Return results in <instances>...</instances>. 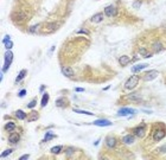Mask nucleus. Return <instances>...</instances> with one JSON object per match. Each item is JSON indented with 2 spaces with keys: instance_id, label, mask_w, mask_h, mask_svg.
Here are the masks:
<instances>
[{
  "instance_id": "obj_1",
  "label": "nucleus",
  "mask_w": 166,
  "mask_h": 160,
  "mask_svg": "<svg viewBox=\"0 0 166 160\" xmlns=\"http://www.w3.org/2000/svg\"><path fill=\"white\" fill-rule=\"evenodd\" d=\"M139 81H140V77L138 76V75H133V76H130L129 78L126 81L125 89H126V90H132V89H134L135 87L138 86Z\"/></svg>"
},
{
  "instance_id": "obj_2",
  "label": "nucleus",
  "mask_w": 166,
  "mask_h": 160,
  "mask_svg": "<svg viewBox=\"0 0 166 160\" xmlns=\"http://www.w3.org/2000/svg\"><path fill=\"white\" fill-rule=\"evenodd\" d=\"M4 59H5V63H4V67H2V72H6L8 70L9 65H11L12 61H13V53H12V51L8 50L7 52H5Z\"/></svg>"
},
{
  "instance_id": "obj_3",
  "label": "nucleus",
  "mask_w": 166,
  "mask_h": 160,
  "mask_svg": "<svg viewBox=\"0 0 166 160\" xmlns=\"http://www.w3.org/2000/svg\"><path fill=\"white\" fill-rule=\"evenodd\" d=\"M159 75V72L157 71V70H148L147 72H145L144 75H142V79L144 81H152V79L157 78V76Z\"/></svg>"
},
{
  "instance_id": "obj_4",
  "label": "nucleus",
  "mask_w": 166,
  "mask_h": 160,
  "mask_svg": "<svg viewBox=\"0 0 166 160\" xmlns=\"http://www.w3.org/2000/svg\"><path fill=\"white\" fill-rule=\"evenodd\" d=\"M104 14H106L107 17H115V16L118 14V8H116V6H114V5L107 6V7L104 8Z\"/></svg>"
},
{
  "instance_id": "obj_5",
  "label": "nucleus",
  "mask_w": 166,
  "mask_h": 160,
  "mask_svg": "<svg viewBox=\"0 0 166 160\" xmlns=\"http://www.w3.org/2000/svg\"><path fill=\"white\" fill-rule=\"evenodd\" d=\"M133 133H134V135L138 136V138H142V136L145 135V133H146V126H145V124H141V126H139V127H135V128L133 129Z\"/></svg>"
},
{
  "instance_id": "obj_6",
  "label": "nucleus",
  "mask_w": 166,
  "mask_h": 160,
  "mask_svg": "<svg viewBox=\"0 0 166 160\" xmlns=\"http://www.w3.org/2000/svg\"><path fill=\"white\" fill-rule=\"evenodd\" d=\"M166 135V131L165 129H157L153 133V139L155 141H160L161 139H164Z\"/></svg>"
},
{
  "instance_id": "obj_7",
  "label": "nucleus",
  "mask_w": 166,
  "mask_h": 160,
  "mask_svg": "<svg viewBox=\"0 0 166 160\" xmlns=\"http://www.w3.org/2000/svg\"><path fill=\"white\" fill-rule=\"evenodd\" d=\"M92 124H95V126H99V127H107V126H111V121H109V120H106V119H99V120H95L94 122H92Z\"/></svg>"
},
{
  "instance_id": "obj_8",
  "label": "nucleus",
  "mask_w": 166,
  "mask_h": 160,
  "mask_svg": "<svg viewBox=\"0 0 166 160\" xmlns=\"http://www.w3.org/2000/svg\"><path fill=\"white\" fill-rule=\"evenodd\" d=\"M135 113H136V110L133 109V108H122V109H120L118 112V114L120 116H127V115H133Z\"/></svg>"
},
{
  "instance_id": "obj_9",
  "label": "nucleus",
  "mask_w": 166,
  "mask_h": 160,
  "mask_svg": "<svg viewBox=\"0 0 166 160\" xmlns=\"http://www.w3.org/2000/svg\"><path fill=\"white\" fill-rule=\"evenodd\" d=\"M116 143H118V140L113 135H109L106 138V146L108 148H114L116 146Z\"/></svg>"
},
{
  "instance_id": "obj_10",
  "label": "nucleus",
  "mask_w": 166,
  "mask_h": 160,
  "mask_svg": "<svg viewBox=\"0 0 166 160\" xmlns=\"http://www.w3.org/2000/svg\"><path fill=\"white\" fill-rule=\"evenodd\" d=\"M164 49H165L164 48V45L159 41H155L153 44H152V50H153V52L158 53V52H160V51H163Z\"/></svg>"
},
{
  "instance_id": "obj_11",
  "label": "nucleus",
  "mask_w": 166,
  "mask_h": 160,
  "mask_svg": "<svg viewBox=\"0 0 166 160\" xmlns=\"http://www.w3.org/2000/svg\"><path fill=\"white\" fill-rule=\"evenodd\" d=\"M138 52H139L140 55H141L142 57H145V58H149V57H152V55H153V52H149V51L147 50L146 48H144V46H141V48H139V50H138Z\"/></svg>"
},
{
  "instance_id": "obj_12",
  "label": "nucleus",
  "mask_w": 166,
  "mask_h": 160,
  "mask_svg": "<svg viewBox=\"0 0 166 160\" xmlns=\"http://www.w3.org/2000/svg\"><path fill=\"white\" fill-rule=\"evenodd\" d=\"M20 140V135L18 133H11L8 135V142L9 143H17Z\"/></svg>"
},
{
  "instance_id": "obj_13",
  "label": "nucleus",
  "mask_w": 166,
  "mask_h": 160,
  "mask_svg": "<svg viewBox=\"0 0 166 160\" xmlns=\"http://www.w3.org/2000/svg\"><path fill=\"white\" fill-rule=\"evenodd\" d=\"M135 141V136L132 135V134H128V135H125L122 138V142L126 143V145H132Z\"/></svg>"
},
{
  "instance_id": "obj_14",
  "label": "nucleus",
  "mask_w": 166,
  "mask_h": 160,
  "mask_svg": "<svg viewBox=\"0 0 166 160\" xmlns=\"http://www.w3.org/2000/svg\"><path fill=\"white\" fill-rule=\"evenodd\" d=\"M62 74H63L65 77H72L74 70L71 69V67H63L62 68Z\"/></svg>"
},
{
  "instance_id": "obj_15",
  "label": "nucleus",
  "mask_w": 166,
  "mask_h": 160,
  "mask_svg": "<svg viewBox=\"0 0 166 160\" xmlns=\"http://www.w3.org/2000/svg\"><path fill=\"white\" fill-rule=\"evenodd\" d=\"M129 62H130V58L128 57L127 55H123V56H121V57H119V64H120L121 67H126Z\"/></svg>"
},
{
  "instance_id": "obj_16",
  "label": "nucleus",
  "mask_w": 166,
  "mask_h": 160,
  "mask_svg": "<svg viewBox=\"0 0 166 160\" xmlns=\"http://www.w3.org/2000/svg\"><path fill=\"white\" fill-rule=\"evenodd\" d=\"M103 20V13H96L90 18V22L91 23H101Z\"/></svg>"
},
{
  "instance_id": "obj_17",
  "label": "nucleus",
  "mask_w": 166,
  "mask_h": 160,
  "mask_svg": "<svg viewBox=\"0 0 166 160\" xmlns=\"http://www.w3.org/2000/svg\"><path fill=\"white\" fill-rule=\"evenodd\" d=\"M14 115H16V117H17V119H19V120H24V119H26V117H27V114H26L24 110H20V109L16 110Z\"/></svg>"
},
{
  "instance_id": "obj_18",
  "label": "nucleus",
  "mask_w": 166,
  "mask_h": 160,
  "mask_svg": "<svg viewBox=\"0 0 166 160\" xmlns=\"http://www.w3.org/2000/svg\"><path fill=\"white\" fill-rule=\"evenodd\" d=\"M146 67H148L147 64H138V65H134V67H132V72L133 74H136V72H139V71H141L142 69H145Z\"/></svg>"
},
{
  "instance_id": "obj_19",
  "label": "nucleus",
  "mask_w": 166,
  "mask_h": 160,
  "mask_svg": "<svg viewBox=\"0 0 166 160\" xmlns=\"http://www.w3.org/2000/svg\"><path fill=\"white\" fill-rule=\"evenodd\" d=\"M14 128H16V122L13 121H9L5 124V131L6 132H13Z\"/></svg>"
},
{
  "instance_id": "obj_20",
  "label": "nucleus",
  "mask_w": 166,
  "mask_h": 160,
  "mask_svg": "<svg viewBox=\"0 0 166 160\" xmlns=\"http://www.w3.org/2000/svg\"><path fill=\"white\" fill-rule=\"evenodd\" d=\"M26 74H27V70H25V69H24V70H21V71L19 72V75L17 76V78H16V82H17V83H18V82H20L21 79H24V78H25Z\"/></svg>"
},
{
  "instance_id": "obj_21",
  "label": "nucleus",
  "mask_w": 166,
  "mask_h": 160,
  "mask_svg": "<svg viewBox=\"0 0 166 160\" xmlns=\"http://www.w3.org/2000/svg\"><path fill=\"white\" fill-rule=\"evenodd\" d=\"M49 102V94L47 93H44L43 94V97H42V101H40V106L42 107H45Z\"/></svg>"
},
{
  "instance_id": "obj_22",
  "label": "nucleus",
  "mask_w": 166,
  "mask_h": 160,
  "mask_svg": "<svg viewBox=\"0 0 166 160\" xmlns=\"http://www.w3.org/2000/svg\"><path fill=\"white\" fill-rule=\"evenodd\" d=\"M38 117H39L38 113H37V112H32V113H30V115H28L27 121H28V122H31V121H36V120H38Z\"/></svg>"
},
{
  "instance_id": "obj_23",
  "label": "nucleus",
  "mask_w": 166,
  "mask_h": 160,
  "mask_svg": "<svg viewBox=\"0 0 166 160\" xmlns=\"http://www.w3.org/2000/svg\"><path fill=\"white\" fill-rule=\"evenodd\" d=\"M53 138H56V135H53L51 132H46V133H45V138H44V140H43V142H46V141L51 140V139H53Z\"/></svg>"
},
{
  "instance_id": "obj_24",
  "label": "nucleus",
  "mask_w": 166,
  "mask_h": 160,
  "mask_svg": "<svg viewBox=\"0 0 166 160\" xmlns=\"http://www.w3.org/2000/svg\"><path fill=\"white\" fill-rule=\"evenodd\" d=\"M62 151H63V147H62V146H55V147L51 148V152L53 153V154H59Z\"/></svg>"
},
{
  "instance_id": "obj_25",
  "label": "nucleus",
  "mask_w": 166,
  "mask_h": 160,
  "mask_svg": "<svg viewBox=\"0 0 166 160\" xmlns=\"http://www.w3.org/2000/svg\"><path fill=\"white\" fill-rule=\"evenodd\" d=\"M127 98L130 101H138V100H140V96L138 94H130V95L127 96Z\"/></svg>"
},
{
  "instance_id": "obj_26",
  "label": "nucleus",
  "mask_w": 166,
  "mask_h": 160,
  "mask_svg": "<svg viewBox=\"0 0 166 160\" xmlns=\"http://www.w3.org/2000/svg\"><path fill=\"white\" fill-rule=\"evenodd\" d=\"M74 112L75 113H78V114H84V115H94L91 112H87V110H81V109H74Z\"/></svg>"
},
{
  "instance_id": "obj_27",
  "label": "nucleus",
  "mask_w": 166,
  "mask_h": 160,
  "mask_svg": "<svg viewBox=\"0 0 166 160\" xmlns=\"http://www.w3.org/2000/svg\"><path fill=\"white\" fill-rule=\"evenodd\" d=\"M12 152H13V149H12V148H8V149H5L4 152L1 153V158H5V157H7V155H8V154H11Z\"/></svg>"
},
{
  "instance_id": "obj_28",
  "label": "nucleus",
  "mask_w": 166,
  "mask_h": 160,
  "mask_svg": "<svg viewBox=\"0 0 166 160\" xmlns=\"http://www.w3.org/2000/svg\"><path fill=\"white\" fill-rule=\"evenodd\" d=\"M5 48L7 49V50H11L12 48H13V42H11V41H7V42H5Z\"/></svg>"
},
{
  "instance_id": "obj_29",
  "label": "nucleus",
  "mask_w": 166,
  "mask_h": 160,
  "mask_svg": "<svg viewBox=\"0 0 166 160\" xmlns=\"http://www.w3.org/2000/svg\"><path fill=\"white\" fill-rule=\"evenodd\" d=\"M36 104H37V101H36V100H32V101H31V102H28V104H27V108H30V109H31V108H33Z\"/></svg>"
},
{
  "instance_id": "obj_30",
  "label": "nucleus",
  "mask_w": 166,
  "mask_h": 160,
  "mask_svg": "<svg viewBox=\"0 0 166 160\" xmlns=\"http://www.w3.org/2000/svg\"><path fill=\"white\" fill-rule=\"evenodd\" d=\"M63 103H64V98H58V100L56 101V104L58 106V107H62Z\"/></svg>"
},
{
  "instance_id": "obj_31",
  "label": "nucleus",
  "mask_w": 166,
  "mask_h": 160,
  "mask_svg": "<svg viewBox=\"0 0 166 160\" xmlns=\"http://www.w3.org/2000/svg\"><path fill=\"white\" fill-rule=\"evenodd\" d=\"M25 95H26V90H25V89H21V90L18 93V96H19V97H24Z\"/></svg>"
},
{
  "instance_id": "obj_32",
  "label": "nucleus",
  "mask_w": 166,
  "mask_h": 160,
  "mask_svg": "<svg viewBox=\"0 0 166 160\" xmlns=\"http://www.w3.org/2000/svg\"><path fill=\"white\" fill-rule=\"evenodd\" d=\"M72 151H74V148H71V147L66 148V152H65V154L69 157V155H70V154H72Z\"/></svg>"
},
{
  "instance_id": "obj_33",
  "label": "nucleus",
  "mask_w": 166,
  "mask_h": 160,
  "mask_svg": "<svg viewBox=\"0 0 166 160\" xmlns=\"http://www.w3.org/2000/svg\"><path fill=\"white\" fill-rule=\"evenodd\" d=\"M28 158H30V155L25 154V155H21V157L19 158V160H26V159H28Z\"/></svg>"
},
{
  "instance_id": "obj_34",
  "label": "nucleus",
  "mask_w": 166,
  "mask_h": 160,
  "mask_svg": "<svg viewBox=\"0 0 166 160\" xmlns=\"http://www.w3.org/2000/svg\"><path fill=\"white\" fill-rule=\"evenodd\" d=\"M133 7L139 8V7H140V3H138V1H134V4H133Z\"/></svg>"
},
{
  "instance_id": "obj_35",
  "label": "nucleus",
  "mask_w": 166,
  "mask_h": 160,
  "mask_svg": "<svg viewBox=\"0 0 166 160\" xmlns=\"http://www.w3.org/2000/svg\"><path fill=\"white\" fill-rule=\"evenodd\" d=\"M7 41H11V37H9L8 34H6V36L4 37V41H2V42H4V43H5V42H7Z\"/></svg>"
},
{
  "instance_id": "obj_36",
  "label": "nucleus",
  "mask_w": 166,
  "mask_h": 160,
  "mask_svg": "<svg viewBox=\"0 0 166 160\" xmlns=\"http://www.w3.org/2000/svg\"><path fill=\"white\" fill-rule=\"evenodd\" d=\"M75 91H77V93H80V91H81V93H82V91H84V89H83V88H76Z\"/></svg>"
},
{
  "instance_id": "obj_37",
  "label": "nucleus",
  "mask_w": 166,
  "mask_h": 160,
  "mask_svg": "<svg viewBox=\"0 0 166 160\" xmlns=\"http://www.w3.org/2000/svg\"><path fill=\"white\" fill-rule=\"evenodd\" d=\"M44 90H45V86H42V87L39 88V91H40V93H43Z\"/></svg>"
}]
</instances>
